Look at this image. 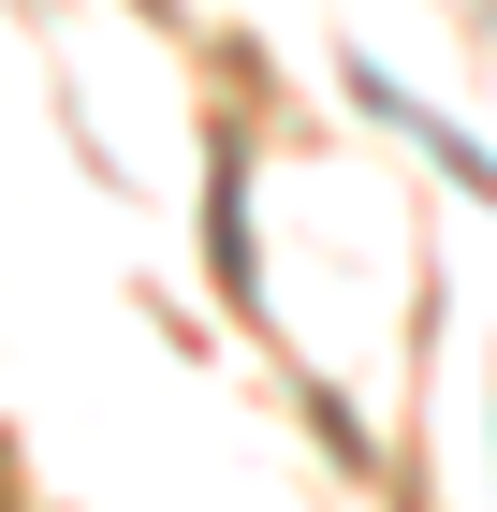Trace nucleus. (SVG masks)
Instances as JSON below:
<instances>
[{"label":"nucleus","instance_id":"obj_2","mask_svg":"<svg viewBox=\"0 0 497 512\" xmlns=\"http://www.w3.org/2000/svg\"><path fill=\"white\" fill-rule=\"evenodd\" d=\"M205 264H220V308H264V278H249V147L205 161Z\"/></svg>","mask_w":497,"mask_h":512},{"label":"nucleus","instance_id":"obj_1","mask_svg":"<svg viewBox=\"0 0 497 512\" xmlns=\"http://www.w3.org/2000/svg\"><path fill=\"white\" fill-rule=\"evenodd\" d=\"M351 103H366V118H381L395 147H424V161H439V176H454V191H483V205H497V147H468V132L439 118V103H410V88H395L381 59H351Z\"/></svg>","mask_w":497,"mask_h":512}]
</instances>
